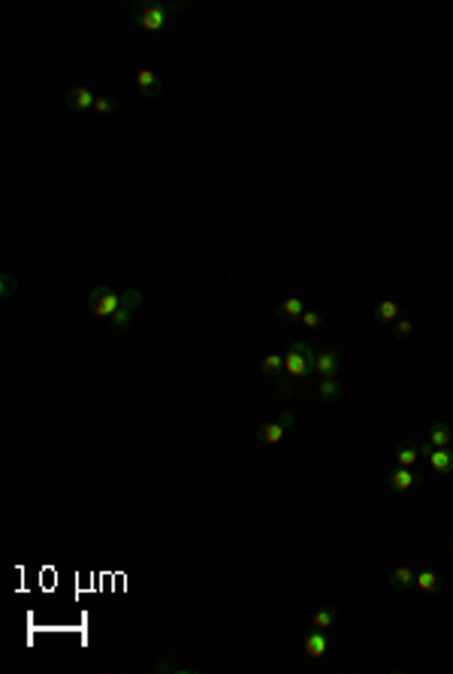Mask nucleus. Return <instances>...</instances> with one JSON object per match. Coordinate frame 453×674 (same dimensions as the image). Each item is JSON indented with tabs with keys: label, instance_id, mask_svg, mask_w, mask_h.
<instances>
[{
	"label": "nucleus",
	"instance_id": "nucleus-1",
	"mask_svg": "<svg viewBox=\"0 0 453 674\" xmlns=\"http://www.w3.org/2000/svg\"><path fill=\"white\" fill-rule=\"evenodd\" d=\"M181 10H185V3H130L127 6L130 19L142 30H148V34H161V30H166L170 19Z\"/></svg>",
	"mask_w": 453,
	"mask_h": 674
},
{
	"label": "nucleus",
	"instance_id": "nucleus-2",
	"mask_svg": "<svg viewBox=\"0 0 453 674\" xmlns=\"http://www.w3.org/2000/svg\"><path fill=\"white\" fill-rule=\"evenodd\" d=\"M314 357H317V351L308 342H293L284 354V378L290 384L305 381L314 372Z\"/></svg>",
	"mask_w": 453,
	"mask_h": 674
},
{
	"label": "nucleus",
	"instance_id": "nucleus-3",
	"mask_svg": "<svg viewBox=\"0 0 453 674\" xmlns=\"http://www.w3.org/2000/svg\"><path fill=\"white\" fill-rule=\"evenodd\" d=\"M85 302H88V308H91V315H94V317L109 321V317L121 308V291H112V287H106V284H97V287H91Z\"/></svg>",
	"mask_w": 453,
	"mask_h": 674
},
{
	"label": "nucleus",
	"instance_id": "nucleus-4",
	"mask_svg": "<svg viewBox=\"0 0 453 674\" xmlns=\"http://www.w3.org/2000/svg\"><path fill=\"white\" fill-rule=\"evenodd\" d=\"M342 363H338V351L332 345H323L317 348V357H314V375L321 378H336Z\"/></svg>",
	"mask_w": 453,
	"mask_h": 674
},
{
	"label": "nucleus",
	"instance_id": "nucleus-5",
	"mask_svg": "<svg viewBox=\"0 0 453 674\" xmlns=\"http://www.w3.org/2000/svg\"><path fill=\"white\" fill-rule=\"evenodd\" d=\"M420 481H423L420 475L414 472V469H408V466H396V469L390 472V478H387L390 490H393L396 496H402V493H408V490H414Z\"/></svg>",
	"mask_w": 453,
	"mask_h": 674
},
{
	"label": "nucleus",
	"instance_id": "nucleus-6",
	"mask_svg": "<svg viewBox=\"0 0 453 674\" xmlns=\"http://www.w3.org/2000/svg\"><path fill=\"white\" fill-rule=\"evenodd\" d=\"M64 103L70 106L73 112H91L94 109V103H97V94H91V88H70L67 91V97H64Z\"/></svg>",
	"mask_w": 453,
	"mask_h": 674
},
{
	"label": "nucleus",
	"instance_id": "nucleus-7",
	"mask_svg": "<svg viewBox=\"0 0 453 674\" xmlns=\"http://www.w3.org/2000/svg\"><path fill=\"white\" fill-rule=\"evenodd\" d=\"M429 469H432L438 478L453 475V445L450 448H432V453H429Z\"/></svg>",
	"mask_w": 453,
	"mask_h": 674
},
{
	"label": "nucleus",
	"instance_id": "nucleus-8",
	"mask_svg": "<svg viewBox=\"0 0 453 674\" xmlns=\"http://www.w3.org/2000/svg\"><path fill=\"white\" fill-rule=\"evenodd\" d=\"M390 587L399 589V593H408V589L417 587V572L411 569V565H396V569L390 572Z\"/></svg>",
	"mask_w": 453,
	"mask_h": 674
},
{
	"label": "nucleus",
	"instance_id": "nucleus-9",
	"mask_svg": "<svg viewBox=\"0 0 453 674\" xmlns=\"http://www.w3.org/2000/svg\"><path fill=\"white\" fill-rule=\"evenodd\" d=\"M423 457L420 453V445L414 442L411 436H405L402 442L396 445V466H408V469H414V463Z\"/></svg>",
	"mask_w": 453,
	"mask_h": 674
},
{
	"label": "nucleus",
	"instance_id": "nucleus-10",
	"mask_svg": "<svg viewBox=\"0 0 453 674\" xmlns=\"http://www.w3.org/2000/svg\"><path fill=\"white\" fill-rule=\"evenodd\" d=\"M275 315L281 317L284 324H293V321H299V317L305 315V302H302L299 297H287V300H281L275 306Z\"/></svg>",
	"mask_w": 453,
	"mask_h": 674
},
{
	"label": "nucleus",
	"instance_id": "nucleus-11",
	"mask_svg": "<svg viewBox=\"0 0 453 674\" xmlns=\"http://www.w3.org/2000/svg\"><path fill=\"white\" fill-rule=\"evenodd\" d=\"M136 88H139L146 97H151V100L163 94V82L157 79L154 70H139V73H136Z\"/></svg>",
	"mask_w": 453,
	"mask_h": 674
},
{
	"label": "nucleus",
	"instance_id": "nucleus-12",
	"mask_svg": "<svg viewBox=\"0 0 453 674\" xmlns=\"http://www.w3.org/2000/svg\"><path fill=\"white\" fill-rule=\"evenodd\" d=\"M302 647H305V653L312 656V660H321V656H327V650H329L327 632H321V629H312V632L305 635V641H302Z\"/></svg>",
	"mask_w": 453,
	"mask_h": 674
},
{
	"label": "nucleus",
	"instance_id": "nucleus-13",
	"mask_svg": "<svg viewBox=\"0 0 453 674\" xmlns=\"http://www.w3.org/2000/svg\"><path fill=\"white\" fill-rule=\"evenodd\" d=\"M284 433H287V427L281 420L260 423V427H257V442H260V445H278L284 438Z\"/></svg>",
	"mask_w": 453,
	"mask_h": 674
},
{
	"label": "nucleus",
	"instance_id": "nucleus-14",
	"mask_svg": "<svg viewBox=\"0 0 453 674\" xmlns=\"http://www.w3.org/2000/svg\"><path fill=\"white\" fill-rule=\"evenodd\" d=\"M417 589H423L426 596H438V593L444 589L441 574H438L435 569H423V572H417Z\"/></svg>",
	"mask_w": 453,
	"mask_h": 674
},
{
	"label": "nucleus",
	"instance_id": "nucleus-15",
	"mask_svg": "<svg viewBox=\"0 0 453 674\" xmlns=\"http://www.w3.org/2000/svg\"><path fill=\"white\" fill-rule=\"evenodd\" d=\"M399 317H402V308H399V302L381 300V302L375 306V321H378V324H396Z\"/></svg>",
	"mask_w": 453,
	"mask_h": 674
},
{
	"label": "nucleus",
	"instance_id": "nucleus-16",
	"mask_svg": "<svg viewBox=\"0 0 453 674\" xmlns=\"http://www.w3.org/2000/svg\"><path fill=\"white\" fill-rule=\"evenodd\" d=\"M260 372L266 378H272V381H275L278 375H284V354H275V351L266 354V357L260 360Z\"/></svg>",
	"mask_w": 453,
	"mask_h": 674
},
{
	"label": "nucleus",
	"instance_id": "nucleus-17",
	"mask_svg": "<svg viewBox=\"0 0 453 674\" xmlns=\"http://www.w3.org/2000/svg\"><path fill=\"white\" fill-rule=\"evenodd\" d=\"M317 396H321V403H336V399H342V384H338V378H321Z\"/></svg>",
	"mask_w": 453,
	"mask_h": 674
},
{
	"label": "nucleus",
	"instance_id": "nucleus-18",
	"mask_svg": "<svg viewBox=\"0 0 453 674\" xmlns=\"http://www.w3.org/2000/svg\"><path fill=\"white\" fill-rule=\"evenodd\" d=\"M432 448H450L453 445V429L448 427V423H435L432 429H429V438H426Z\"/></svg>",
	"mask_w": 453,
	"mask_h": 674
},
{
	"label": "nucleus",
	"instance_id": "nucleus-19",
	"mask_svg": "<svg viewBox=\"0 0 453 674\" xmlns=\"http://www.w3.org/2000/svg\"><path fill=\"white\" fill-rule=\"evenodd\" d=\"M336 608H329V605H323V608H317L314 614H312V629H321V632H327V629H332V623H336Z\"/></svg>",
	"mask_w": 453,
	"mask_h": 674
},
{
	"label": "nucleus",
	"instance_id": "nucleus-20",
	"mask_svg": "<svg viewBox=\"0 0 453 674\" xmlns=\"http://www.w3.org/2000/svg\"><path fill=\"white\" fill-rule=\"evenodd\" d=\"M130 321H133V308H127V306H121L118 312L109 317V324L115 330H127V327H130Z\"/></svg>",
	"mask_w": 453,
	"mask_h": 674
},
{
	"label": "nucleus",
	"instance_id": "nucleus-21",
	"mask_svg": "<svg viewBox=\"0 0 453 674\" xmlns=\"http://www.w3.org/2000/svg\"><path fill=\"white\" fill-rule=\"evenodd\" d=\"M94 112L97 115H112V112H118V100L115 97H97Z\"/></svg>",
	"mask_w": 453,
	"mask_h": 674
},
{
	"label": "nucleus",
	"instance_id": "nucleus-22",
	"mask_svg": "<svg viewBox=\"0 0 453 674\" xmlns=\"http://www.w3.org/2000/svg\"><path fill=\"white\" fill-rule=\"evenodd\" d=\"M299 324H302V327H308V330H317L323 324V315L314 312V308H305V315L299 317Z\"/></svg>",
	"mask_w": 453,
	"mask_h": 674
},
{
	"label": "nucleus",
	"instance_id": "nucleus-23",
	"mask_svg": "<svg viewBox=\"0 0 453 674\" xmlns=\"http://www.w3.org/2000/svg\"><path fill=\"white\" fill-rule=\"evenodd\" d=\"M142 300H146V297H142L139 291H121V306L133 308V312H136V308L142 306Z\"/></svg>",
	"mask_w": 453,
	"mask_h": 674
},
{
	"label": "nucleus",
	"instance_id": "nucleus-24",
	"mask_svg": "<svg viewBox=\"0 0 453 674\" xmlns=\"http://www.w3.org/2000/svg\"><path fill=\"white\" fill-rule=\"evenodd\" d=\"M393 333H396V336H411V333H414V324L408 321V317H399V321L393 324Z\"/></svg>",
	"mask_w": 453,
	"mask_h": 674
},
{
	"label": "nucleus",
	"instance_id": "nucleus-25",
	"mask_svg": "<svg viewBox=\"0 0 453 674\" xmlns=\"http://www.w3.org/2000/svg\"><path fill=\"white\" fill-rule=\"evenodd\" d=\"M278 420H281L284 427H290V423H293V414H290V412H284V414H281V418H278Z\"/></svg>",
	"mask_w": 453,
	"mask_h": 674
}]
</instances>
